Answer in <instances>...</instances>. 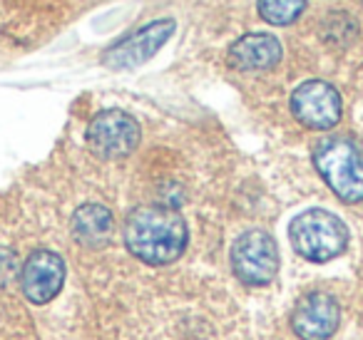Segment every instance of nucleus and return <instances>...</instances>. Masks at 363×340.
I'll list each match as a JSON object with an SVG mask.
<instances>
[{
    "instance_id": "nucleus-6",
    "label": "nucleus",
    "mask_w": 363,
    "mask_h": 340,
    "mask_svg": "<svg viewBox=\"0 0 363 340\" xmlns=\"http://www.w3.org/2000/svg\"><path fill=\"white\" fill-rule=\"evenodd\" d=\"M291 112L301 125L311 127V130H331L341 120L343 102L333 85L321 80H308L294 90Z\"/></svg>"
},
{
    "instance_id": "nucleus-11",
    "label": "nucleus",
    "mask_w": 363,
    "mask_h": 340,
    "mask_svg": "<svg viewBox=\"0 0 363 340\" xmlns=\"http://www.w3.org/2000/svg\"><path fill=\"white\" fill-rule=\"evenodd\" d=\"M112 231H115V219H112L110 209L102 204H85L72 216V236L77 244L87 246V249L105 246Z\"/></svg>"
},
{
    "instance_id": "nucleus-1",
    "label": "nucleus",
    "mask_w": 363,
    "mask_h": 340,
    "mask_svg": "<svg viewBox=\"0 0 363 340\" xmlns=\"http://www.w3.org/2000/svg\"><path fill=\"white\" fill-rule=\"evenodd\" d=\"M125 244L150 266L177 261L187 246V224L169 206H140L125 221Z\"/></svg>"
},
{
    "instance_id": "nucleus-3",
    "label": "nucleus",
    "mask_w": 363,
    "mask_h": 340,
    "mask_svg": "<svg viewBox=\"0 0 363 340\" xmlns=\"http://www.w3.org/2000/svg\"><path fill=\"white\" fill-rule=\"evenodd\" d=\"M313 164L341 201H363V157L348 140H323L313 152Z\"/></svg>"
},
{
    "instance_id": "nucleus-2",
    "label": "nucleus",
    "mask_w": 363,
    "mask_h": 340,
    "mask_svg": "<svg viewBox=\"0 0 363 340\" xmlns=\"http://www.w3.org/2000/svg\"><path fill=\"white\" fill-rule=\"evenodd\" d=\"M289 239L301 259L326 264L346 251L348 229L336 214L326 209H308L291 221Z\"/></svg>"
},
{
    "instance_id": "nucleus-5",
    "label": "nucleus",
    "mask_w": 363,
    "mask_h": 340,
    "mask_svg": "<svg viewBox=\"0 0 363 340\" xmlns=\"http://www.w3.org/2000/svg\"><path fill=\"white\" fill-rule=\"evenodd\" d=\"M140 125L122 110H105L92 117L87 127V147L100 159H120L137 149Z\"/></svg>"
},
{
    "instance_id": "nucleus-10",
    "label": "nucleus",
    "mask_w": 363,
    "mask_h": 340,
    "mask_svg": "<svg viewBox=\"0 0 363 340\" xmlns=\"http://www.w3.org/2000/svg\"><path fill=\"white\" fill-rule=\"evenodd\" d=\"M284 47L269 33H249V35L239 38L232 47H229V65L234 70L244 72H257V70H272L274 65L281 62Z\"/></svg>"
},
{
    "instance_id": "nucleus-4",
    "label": "nucleus",
    "mask_w": 363,
    "mask_h": 340,
    "mask_svg": "<svg viewBox=\"0 0 363 340\" xmlns=\"http://www.w3.org/2000/svg\"><path fill=\"white\" fill-rule=\"evenodd\" d=\"M232 268L242 283L267 285L279 271L277 241L262 229L242 234L232 246Z\"/></svg>"
},
{
    "instance_id": "nucleus-8",
    "label": "nucleus",
    "mask_w": 363,
    "mask_h": 340,
    "mask_svg": "<svg viewBox=\"0 0 363 340\" xmlns=\"http://www.w3.org/2000/svg\"><path fill=\"white\" fill-rule=\"evenodd\" d=\"M341 323L336 298L321 290L303 295L291 313V328L301 340H328Z\"/></svg>"
},
{
    "instance_id": "nucleus-9",
    "label": "nucleus",
    "mask_w": 363,
    "mask_h": 340,
    "mask_svg": "<svg viewBox=\"0 0 363 340\" xmlns=\"http://www.w3.org/2000/svg\"><path fill=\"white\" fill-rule=\"evenodd\" d=\"M65 283V261L52 251H35L23 264L21 285L30 303H50Z\"/></svg>"
},
{
    "instance_id": "nucleus-12",
    "label": "nucleus",
    "mask_w": 363,
    "mask_h": 340,
    "mask_svg": "<svg viewBox=\"0 0 363 340\" xmlns=\"http://www.w3.org/2000/svg\"><path fill=\"white\" fill-rule=\"evenodd\" d=\"M306 8V0H259V16L272 26H289Z\"/></svg>"
},
{
    "instance_id": "nucleus-7",
    "label": "nucleus",
    "mask_w": 363,
    "mask_h": 340,
    "mask_svg": "<svg viewBox=\"0 0 363 340\" xmlns=\"http://www.w3.org/2000/svg\"><path fill=\"white\" fill-rule=\"evenodd\" d=\"M172 33H174V21L150 23V26L132 33L130 38L120 40L117 45H112L102 55V65L110 67V70H132V67L145 65L147 60H152L160 52V47L169 40Z\"/></svg>"
}]
</instances>
